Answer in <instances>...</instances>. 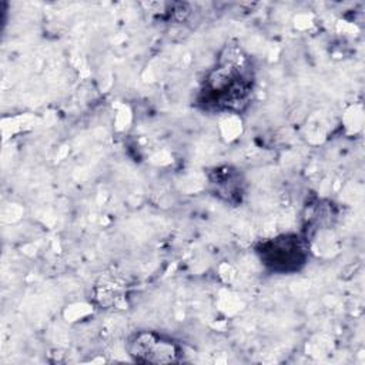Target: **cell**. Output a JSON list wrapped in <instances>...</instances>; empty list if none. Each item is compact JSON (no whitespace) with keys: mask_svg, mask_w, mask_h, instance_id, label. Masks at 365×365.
<instances>
[{"mask_svg":"<svg viewBox=\"0 0 365 365\" xmlns=\"http://www.w3.org/2000/svg\"><path fill=\"white\" fill-rule=\"evenodd\" d=\"M252 90L251 61L240 48L230 47L208 73L202 88V101L215 110L241 111L250 104Z\"/></svg>","mask_w":365,"mask_h":365,"instance_id":"cell-1","label":"cell"},{"mask_svg":"<svg viewBox=\"0 0 365 365\" xmlns=\"http://www.w3.org/2000/svg\"><path fill=\"white\" fill-rule=\"evenodd\" d=\"M257 254L262 265L279 274L297 272L308 262V247L297 234L265 240L257 247Z\"/></svg>","mask_w":365,"mask_h":365,"instance_id":"cell-2","label":"cell"},{"mask_svg":"<svg viewBox=\"0 0 365 365\" xmlns=\"http://www.w3.org/2000/svg\"><path fill=\"white\" fill-rule=\"evenodd\" d=\"M130 356L144 364H173L182 359L181 346L168 336L153 331L134 334L128 341Z\"/></svg>","mask_w":365,"mask_h":365,"instance_id":"cell-3","label":"cell"}]
</instances>
